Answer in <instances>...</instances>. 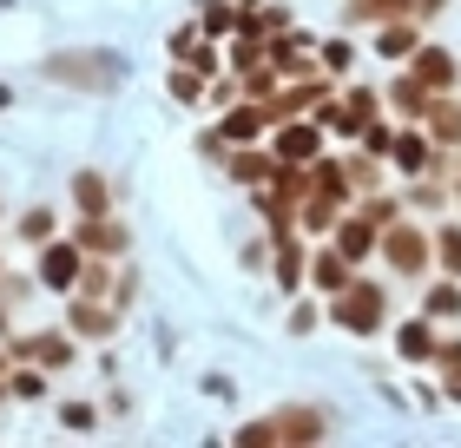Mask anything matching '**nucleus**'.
<instances>
[{
    "label": "nucleus",
    "instance_id": "nucleus-1",
    "mask_svg": "<svg viewBox=\"0 0 461 448\" xmlns=\"http://www.w3.org/2000/svg\"><path fill=\"white\" fill-rule=\"evenodd\" d=\"M40 79L67 93H119L125 87V53H106V47H67V53H47L40 59Z\"/></svg>",
    "mask_w": 461,
    "mask_h": 448
},
{
    "label": "nucleus",
    "instance_id": "nucleus-2",
    "mask_svg": "<svg viewBox=\"0 0 461 448\" xmlns=\"http://www.w3.org/2000/svg\"><path fill=\"white\" fill-rule=\"evenodd\" d=\"M79 270H86V251H79L73 238H47V244H40V284H47V290L73 297L79 290Z\"/></svg>",
    "mask_w": 461,
    "mask_h": 448
},
{
    "label": "nucleus",
    "instance_id": "nucleus-3",
    "mask_svg": "<svg viewBox=\"0 0 461 448\" xmlns=\"http://www.w3.org/2000/svg\"><path fill=\"white\" fill-rule=\"evenodd\" d=\"M119 304H99V297H79V304L67 310V336H86V343H106V336L119 330Z\"/></svg>",
    "mask_w": 461,
    "mask_h": 448
},
{
    "label": "nucleus",
    "instance_id": "nucleus-4",
    "mask_svg": "<svg viewBox=\"0 0 461 448\" xmlns=\"http://www.w3.org/2000/svg\"><path fill=\"white\" fill-rule=\"evenodd\" d=\"M73 244L86 251V258H119V251H125V231H119L113 218H79V224H73Z\"/></svg>",
    "mask_w": 461,
    "mask_h": 448
},
{
    "label": "nucleus",
    "instance_id": "nucleus-5",
    "mask_svg": "<svg viewBox=\"0 0 461 448\" xmlns=\"http://www.w3.org/2000/svg\"><path fill=\"white\" fill-rule=\"evenodd\" d=\"M415 79H422L429 93H442L448 79H455V53L448 47H422V53H415Z\"/></svg>",
    "mask_w": 461,
    "mask_h": 448
},
{
    "label": "nucleus",
    "instance_id": "nucleus-6",
    "mask_svg": "<svg viewBox=\"0 0 461 448\" xmlns=\"http://www.w3.org/2000/svg\"><path fill=\"white\" fill-rule=\"evenodd\" d=\"M375 316H383V297H375L369 284L356 290V297H343V304H337V324H349V330H375Z\"/></svg>",
    "mask_w": 461,
    "mask_h": 448
},
{
    "label": "nucleus",
    "instance_id": "nucleus-7",
    "mask_svg": "<svg viewBox=\"0 0 461 448\" xmlns=\"http://www.w3.org/2000/svg\"><path fill=\"white\" fill-rule=\"evenodd\" d=\"M73 205H79V218H106V178L73 172Z\"/></svg>",
    "mask_w": 461,
    "mask_h": 448
},
{
    "label": "nucleus",
    "instance_id": "nucleus-8",
    "mask_svg": "<svg viewBox=\"0 0 461 448\" xmlns=\"http://www.w3.org/2000/svg\"><path fill=\"white\" fill-rule=\"evenodd\" d=\"M14 231H20L27 244H47V238H53V211H47V205H27V211H20V224H14Z\"/></svg>",
    "mask_w": 461,
    "mask_h": 448
},
{
    "label": "nucleus",
    "instance_id": "nucleus-9",
    "mask_svg": "<svg viewBox=\"0 0 461 448\" xmlns=\"http://www.w3.org/2000/svg\"><path fill=\"white\" fill-rule=\"evenodd\" d=\"M7 396H14V402H40V396H47V370H40V362H33V370H14Z\"/></svg>",
    "mask_w": 461,
    "mask_h": 448
},
{
    "label": "nucleus",
    "instance_id": "nucleus-10",
    "mask_svg": "<svg viewBox=\"0 0 461 448\" xmlns=\"http://www.w3.org/2000/svg\"><path fill=\"white\" fill-rule=\"evenodd\" d=\"M264 133V113L258 105H238V113H224V139H258Z\"/></svg>",
    "mask_w": 461,
    "mask_h": 448
},
{
    "label": "nucleus",
    "instance_id": "nucleus-11",
    "mask_svg": "<svg viewBox=\"0 0 461 448\" xmlns=\"http://www.w3.org/2000/svg\"><path fill=\"white\" fill-rule=\"evenodd\" d=\"M422 113H429V125H435V139H461V105H442V99H435V105H422Z\"/></svg>",
    "mask_w": 461,
    "mask_h": 448
},
{
    "label": "nucleus",
    "instance_id": "nucleus-12",
    "mask_svg": "<svg viewBox=\"0 0 461 448\" xmlns=\"http://www.w3.org/2000/svg\"><path fill=\"white\" fill-rule=\"evenodd\" d=\"M277 152L284 159H310V152H317V133H310V125H290V133L277 139Z\"/></svg>",
    "mask_w": 461,
    "mask_h": 448
},
{
    "label": "nucleus",
    "instance_id": "nucleus-13",
    "mask_svg": "<svg viewBox=\"0 0 461 448\" xmlns=\"http://www.w3.org/2000/svg\"><path fill=\"white\" fill-rule=\"evenodd\" d=\"M337 251H343V258H363V251H369V224H343Z\"/></svg>",
    "mask_w": 461,
    "mask_h": 448
},
{
    "label": "nucleus",
    "instance_id": "nucleus-14",
    "mask_svg": "<svg viewBox=\"0 0 461 448\" xmlns=\"http://www.w3.org/2000/svg\"><path fill=\"white\" fill-rule=\"evenodd\" d=\"M59 422H67V429H93V402H59Z\"/></svg>",
    "mask_w": 461,
    "mask_h": 448
},
{
    "label": "nucleus",
    "instance_id": "nucleus-15",
    "mask_svg": "<svg viewBox=\"0 0 461 448\" xmlns=\"http://www.w3.org/2000/svg\"><path fill=\"white\" fill-rule=\"evenodd\" d=\"M383 53H415V27H383Z\"/></svg>",
    "mask_w": 461,
    "mask_h": 448
},
{
    "label": "nucleus",
    "instance_id": "nucleus-16",
    "mask_svg": "<svg viewBox=\"0 0 461 448\" xmlns=\"http://www.w3.org/2000/svg\"><path fill=\"white\" fill-rule=\"evenodd\" d=\"M317 277H323V290H343V251H330V258H317Z\"/></svg>",
    "mask_w": 461,
    "mask_h": 448
},
{
    "label": "nucleus",
    "instance_id": "nucleus-17",
    "mask_svg": "<svg viewBox=\"0 0 461 448\" xmlns=\"http://www.w3.org/2000/svg\"><path fill=\"white\" fill-rule=\"evenodd\" d=\"M422 159H429V145L415 139V133H409V139H395V165H422Z\"/></svg>",
    "mask_w": 461,
    "mask_h": 448
},
{
    "label": "nucleus",
    "instance_id": "nucleus-18",
    "mask_svg": "<svg viewBox=\"0 0 461 448\" xmlns=\"http://www.w3.org/2000/svg\"><path fill=\"white\" fill-rule=\"evenodd\" d=\"M402 350H409V356H429V350H435V343H429V324H409V330H402Z\"/></svg>",
    "mask_w": 461,
    "mask_h": 448
},
{
    "label": "nucleus",
    "instance_id": "nucleus-19",
    "mask_svg": "<svg viewBox=\"0 0 461 448\" xmlns=\"http://www.w3.org/2000/svg\"><path fill=\"white\" fill-rule=\"evenodd\" d=\"M230 27V7L224 0H204V33H224Z\"/></svg>",
    "mask_w": 461,
    "mask_h": 448
},
{
    "label": "nucleus",
    "instance_id": "nucleus-20",
    "mask_svg": "<svg viewBox=\"0 0 461 448\" xmlns=\"http://www.w3.org/2000/svg\"><path fill=\"white\" fill-rule=\"evenodd\" d=\"M429 310H435V316H455V310H461V290H435Z\"/></svg>",
    "mask_w": 461,
    "mask_h": 448
},
{
    "label": "nucleus",
    "instance_id": "nucleus-21",
    "mask_svg": "<svg viewBox=\"0 0 461 448\" xmlns=\"http://www.w3.org/2000/svg\"><path fill=\"white\" fill-rule=\"evenodd\" d=\"M172 99H198V73H172Z\"/></svg>",
    "mask_w": 461,
    "mask_h": 448
},
{
    "label": "nucleus",
    "instance_id": "nucleus-22",
    "mask_svg": "<svg viewBox=\"0 0 461 448\" xmlns=\"http://www.w3.org/2000/svg\"><path fill=\"white\" fill-rule=\"evenodd\" d=\"M323 59H330V67H337V73H343V67H349V59H356V53L343 47V40H330V47H323Z\"/></svg>",
    "mask_w": 461,
    "mask_h": 448
},
{
    "label": "nucleus",
    "instance_id": "nucleus-23",
    "mask_svg": "<svg viewBox=\"0 0 461 448\" xmlns=\"http://www.w3.org/2000/svg\"><path fill=\"white\" fill-rule=\"evenodd\" d=\"M192 47H198V33H192V27H178V33H172V53H178V59H192Z\"/></svg>",
    "mask_w": 461,
    "mask_h": 448
},
{
    "label": "nucleus",
    "instance_id": "nucleus-24",
    "mask_svg": "<svg viewBox=\"0 0 461 448\" xmlns=\"http://www.w3.org/2000/svg\"><path fill=\"white\" fill-rule=\"evenodd\" d=\"M442 258H448V264L461 270V231H448V238H442Z\"/></svg>",
    "mask_w": 461,
    "mask_h": 448
}]
</instances>
